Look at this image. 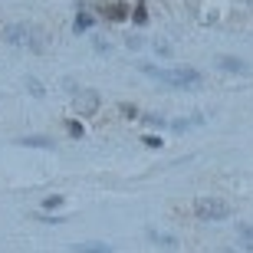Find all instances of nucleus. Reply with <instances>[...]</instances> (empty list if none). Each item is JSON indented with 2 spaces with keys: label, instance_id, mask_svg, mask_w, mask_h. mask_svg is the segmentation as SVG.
<instances>
[{
  "label": "nucleus",
  "instance_id": "1",
  "mask_svg": "<svg viewBox=\"0 0 253 253\" xmlns=\"http://www.w3.org/2000/svg\"><path fill=\"white\" fill-rule=\"evenodd\" d=\"M141 73L155 76V79H161V83H168V85H178V89H188V85L201 83L197 69H155V66H141Z\"/></svg>",
  "mask_w": 253,
  "mask_h": 253
},
{
  "label": "nucleus",
  "instance_id": "2",
  "mask_svg": "<svg viewBox=\"0 0 253 253\" xmlns=\"http://www.w3.org/2000/svg\"><path fill=\"white\" fill-rule=\"evenodd\" d=\"M194 214L201 217V220H224V217L230 214V207H227V201H220V197H197Z\"/></svg>",
  "mask_w": 253,
  "mask_h": 253
},
{
  "label": "nucleus",
  "instance_id": "3",
  "mask_svg": "<svg viewBox=\"0 0 253 253\" xmlns=\"http://www.w3.org/2000/svg\"><path fill=\"white\" fill-rule=\"evenodd\" d=\"M217 66H220V69H230V73H247V63L244 59H234V56H220Z\"/></svg>",
  "mask_w": 253,
  "mask_h": 253
},
{
  "label": "nucleus",
  "instance_id": "4",
  "mask_svg": "<svg viewBox=\"0 0 253 253\" xmlns=\"http://www.w3.org/2000/svg\"><path fill=\"white\" fill-rule=\"evenodd\" d=\"M20 145H27V148H53V141L43 138V135H27V138H20Z\"/></svg>",
  "mask_w": 253,
  "mask_h": 253
},
{
  "label": "nucleus",
  "instance_id": "5",
  "mask_svg": "<svg viewBox=\"0 0 253 253\" xmlns=\"http://www.w3.org/2000/svg\"><path fill=\"white\" fill-rule=\"evenodd\" d=\"M73 250L76 253H112V247H105V244H76Z\"/></svg>",
  "mask_w": 253,
  "mask_h": 253
},
{
  "label": "nucleus",
  "instance_id": "6",
  "mask_svg": "<svg viewBox=\"0 0 253 253\" xmlns=\"http://www.w3.org/2000/svg\"><path fill=\"white\" fill-rule=\"evenodd\" d=\"M7 40H10V43H23V40H27V27H10Z\"/></svg>",
  "mask_w": 253,
  "mask_h": 253
},
{
  "label": "nucleus",
  "instance_id": "7",
  "mask_svg": "<svg viewBox=\"0 0 253 253\" xmlns=\"http://www.w3.org/2000/svg\"><path fill=\"white\" fill-rule=\"evenodd\" d=\"M148 237L155 240V244H165V247H174V237H168V234H155V230H148Z\"/></svg>",
  "mask_w": 253,
  "mask_h": 253
},
{
  "label": "nucleus",
  "instance_id": "8",
  "mask_svg": "<svg viewBox=\"0 0 253 253\" xmlns=\"http://www.w3.org/2000/svg\"><path fill=\"white\" fill-rule=\"evenodd\" d=\"M89 27H92V17H89V13H79V17H76V30L83 33V30H89Z\"/></svg>",
  "mask_w": 253,
  "mask_h": 253
},
{
  "label": "nucleus",
  "instance_id": "9",
  "mask_svg": "<svg viewBox=\"0 0 253 253\" xmlns=\"http://www.w3.org/2000/svg\"><path fill=\"white\" fill-rule=\"evenodd\" d=\"M240 237H244V244H247V250H253V230L247 224H240Z\"/></svg>",
  "mask_w": 253,
  "mask_h": 253
},
{
  "label": "nucleus",
  "instance_id": "10",
  "mask_svg": "<svg viewBox=\"0 0 253 253\" xmlns=\"http://www.w3.org/2000/svg\"><path fill=\"white\" fill-rule=\"evenodd\" d=\"M63 204V197L59 194H53V197H46V201H43V207H49V211H53V207H59Z\"/></svg>",
  "mask_w": 253,
  "mask_h": 253
},
{
  "label": "nucleus",
  "instance_id": "11",
  "mask_svg": "<svg viewBox=\"0 0 253 253\" xmlns=\"http://www.w3.org/2000/svg\"><path fill=\"white\" fill-rule=\"evenodd\" d=\"M27 85H30V92H33V95H43V85H40V83H37V79H30V83H27Z\"/></svg>",
  "mask_w": 253,
  "mask_h": 253
},
{
  "label": "nucleus",
  "instance_id": "12",
  "mask_svg": "<svg viewBox=\"0 0 253 253\" xmlns=\"http://www.w3.org/2000/svg\"><path fill=\"white\" fill-rule=\"evenodd\" d=\"M69 131H73L76 138H79V135H83V125H79V122H69Z\"/></svg>",
  "mask_w": 253,
  "mask_h": 253
}]
</instances>
